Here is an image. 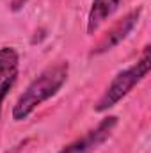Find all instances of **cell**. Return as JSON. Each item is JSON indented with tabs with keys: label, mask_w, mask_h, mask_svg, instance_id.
<instances>
[{
	"label": "cell",
	"mask_w": 151,
	"mask_h": 153,
	"mask_svg": "<svg viewBox=\"0 0 151 153\" xmlns=\"http://www.w3.org/2000/svg\"><path fill=\"white\" fill-rule=\"evenodd\" d=\"M150 70H151L150 46H144V52H142L141 59H139L133 66H130V68L119 71L117 75L114 76V80L109 84V87L105 89L103 96H101V98L98 100V103L94 105V111H96V112H105V111L115 107L141 80H144V78L148 76Z\"/></svg>",
	"instance_id": "cell-2"
},
{
	"label": "cell",
	"mask_w": 151,
	"mask_h": 153,
	"mask_svg": "<svg viewBox=\"0 0 151 153\" xmlns=\"http://www.w3.org/2000/svg\"><path fill=\"white\" fill-rule=\"evenodd\" d=\"M115 126H117V117L115 116L103 117L96 125V128H93L91 132H87L84 137L73 141L71 144L64 146L59 153H91L93 150H96L98 146H101L112 135Z\"/></svg>",
	"instance_id": "cell-3"
},
{
	"label": "cell",
	"mask_w": 151,
	"mask_h": 153,
	"mask_svg": "<svg viewBox=\"0 0 151 153\" xmlns=\"http://www.w3.org/2000/svg\"><path fill=\"white\" fill-rule=\"evenodd\" d=\"M18 64H20V55L13 46L0 48V85L9 76L18 73Z\"/></svg>",
	"instance_id": "cell-6"
},
{
	"label": "cell",
	"mask_w": 151,
	"mask_h": 153,
	"mask_svg": "<svg viewBox=\"0 0 151 153\" xmlns=\"http://www.w3.org/2000/svg\"><path fill=\"white\" fill-rule=\"evenodd\" d=\"M121 0H93V7L87 16V34H94L105 20H109L119 7Z\"/></svg>",
	"instance_id": "cell-5"
},
{
	"label": "cell",
	"mask_w": 151,
	"mask_h": 153,
	"mask_svg": "<svg viewBox=\"0 0 151 153\" xmlns=\"http://www.w3.org/2000/svg\"><path fill=\"white\" fill-rule=\"evenodd\" d=\"M70 75V64L68 61H61L53 66H48L43 70L21 93V96L16 100L13 107V119L14 121H25L29 116L38 109L41 103L55 96L61 87L66 84Z\"/></svg>",
	"instance_id": "cell-1"
},
{
	"label": "cell",
	"mask_w": 151,
	"mask_h": 153,
	"mask_svg": "<svg viewBox=\"0 0 151 153\" xmlns=\"http://www.w3.org/2000/svg\"><path fill=\"white\" fill-rule=\"evenodd\" d=\"M139 16H141V9H135L132 13H128L126 16H123L117 23H114L112 29L105 32V36L98 41L96 46H93L91 50V55H100V53H105L109 50H112L114 46H117L124 38H128V34L135 29L137 22H139Z\"/></svg>",
	"instance_id": "cell-4"
},
{
	"label": "cell",
	"mask_w": 151,
	"mask_h": 153,
	"mask_svg": "<svg viewBox=\"0 0 151 153\" xmlns=\"http://www.w3.org/2000/svg\"><path fill=\"white\" fill-rule=\"evenodd\" d=\"M16 76H18V73L13 76H9L2 85H0V116H2V103H4V100H5V96H7V93L11 91V87H13V84L16 82Z\"/></svg>",
	"instance_id": "cell-7"
}]
</instances>
